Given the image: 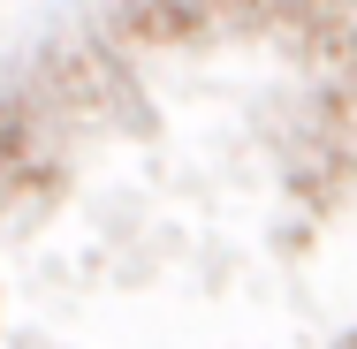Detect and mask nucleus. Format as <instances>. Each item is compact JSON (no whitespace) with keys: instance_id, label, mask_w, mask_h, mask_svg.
Returning <instances> with one entry per match:
<instances>
[{"instance_id":"1","label":"nucleus","mask_w":357,"mask_h":349,"mask_svg":"<svg viewBox=\"0 0 357 349\" xmlns=\"http://www.w3.org/2000/svg\"><path fill=\"white\" fill-rule=\"evenodd\" d=\"M342 349H357V342H342Z\"/></svg>"}]
</instances>
